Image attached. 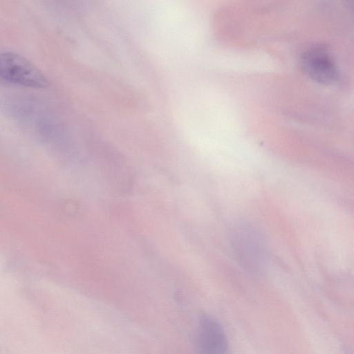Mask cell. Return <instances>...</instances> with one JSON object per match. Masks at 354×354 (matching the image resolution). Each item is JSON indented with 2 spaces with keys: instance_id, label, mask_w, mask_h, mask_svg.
<instances>
[{
  "instance_id": "1",
  "label": "cell",
  "mask_w": 354,
  "mask_h": 354,
  "mask_svg": "<svg viewBox=\"0 0 354 354\" xmlns=\"http://www.w3.org/2000/svg\"><path fill=\"white\" fill-rule=\"evenodd\" d=\"M230 243L237 262L247 272L259 274L267 263L265 240L257 230L248 224L236 225L232 229Z\"/></svg>"
},
{
  "instance_id": "2",
  "label": "cell",
  "mask_w": 354,
  "mask_h": 354,
  "mask_svg": "<svg viewBox=\"0 0 354 354\" xmlns=\"http://www.w3.org/2000/svg\"><path fill=\"white\" fill-rule=\"evenodd\" d=\"M0 83L30 88H46L47 77L30 62L12 52L0 53Z\"/></svg>"
},
{
  "instance_id": "3",
  "label": "cell",
  "mask_w": 354,
  "mask_h": 354,
  "mask_svg": "<svg viewBox=\"0 0 354 354\" xmlns=\"http://www.w3.org/2000/svg\"><path fill=\"white\" fill-rule=\"evenodd\" d=\"M302 67L308 76L322 84H333L339 78L332 55L325 46H313L301 57Z\"/></svg>"
},
{
  "instance_id": "4",
  "label": "cell",
  "mask_w": 354,
  "mask_h": 354,
  "mask_svg": "<svg viewBox=\"0 0 354 354\" xmlns=\"http://www.w3.org/2000/svg\"><path fill=\"white\" fill-rule=\"evenodd\" d=\"M199 354H230L225 331L220 323L212 316L201 317L196 336Z\"/></svg>"
}]
</instances>
